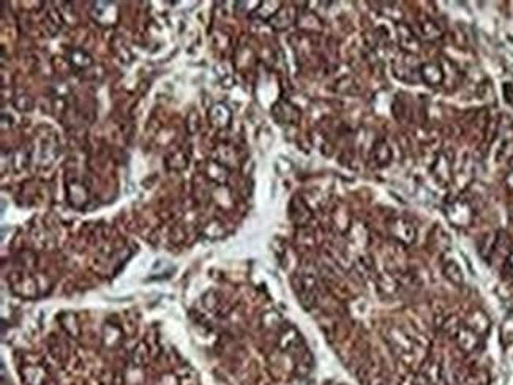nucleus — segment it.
I'll use <instances>...</instances> for the list:
<instances>
[{"label":"nucleus","mask_w":513,"mask_h":385,"mask_svg":"<svg viewBox=\"0 0 513 385\" xmlns=\"http://www.w3.org/2000/svg\"><path fill=\"white\" fill-rule=\"evenodd\" d=\"M299 385H308V383H305V382H300Z\"/></svg>","instance_id":"5"},{"label":"nucleus","mask_w":513,"mask_h":385,"mask_svg":"<svg viewBox=\"0 0 513 385\" xmlns=\"http://www.w3.org/2000/svg\"><path fill=\"white\" fill-rule=\"evenodd\" d=\"M510 265L513 267V254H511V257H510Z\"/></svg>","instance_id":"4"},{"label":"nucleus","mask_w":513,"mask_h":385,"mask_svg":"<svg viewBox=\"0 0 513 385\" xmlns=\"http://www.w3.org/2000/svg\"><path fill=\"white\" fill-rule=\"evenodd\" d=\"M444 275L453 283V284H461L463 283V273L461 268L458 267V264L453 262V260H447L444 264Z\"/></svg>","instance_id":"3"},{"label":"nucleus","mask_w":513,"mask_h":385,"mask_svg":"<svg viewBox=\"0 0 513 385\" xmlns=\"http://www.w3.org/2000/svg\"><path fill=\"white\" fill-rule=\"evenodd\" d=\"M456 338H458V344L463 348V351L472 352L479 346V335L472 328H460V332L456 333Z\"/></svg>","instance_id":"2"},{"label":"nucleus","mask_w":513,"mask_h":385,"mask_svg":"<svg viewBox=\"0 0 513 385\" xmlns=\"http://www.w3.org/2000/svg\"><path fill=\"white\" fill-rule=\"evenodd\" d=\"M392 232H393V237L398 239L399 242H405V243H412L414 239H415V230L414 227L405 221V219H395V221L392 223Z\"/></svg>","instance_id":"1"}]
</instances>
